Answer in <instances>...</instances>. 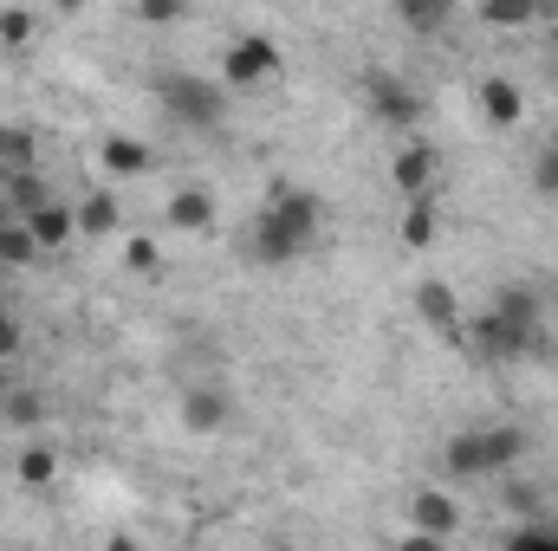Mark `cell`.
<instances>
[{"label":"cell","instance_id":"obj_1","mask_svg":"<svg viewBox=\"0 0 558 551\" xmlns=\"http://www.w3.org/2000/svg\"><path fill=\"white\" fill-rule=\"evenodd\" d=\"M318 228H325V201H318L312 188L279 182L274 201H267V215L254 221V260H267V267L299 260V254L318 241Z\"/></svg>","mask_w":558,"mask_h":551},{"label":"cell","instance_id":"obj_2","mask_svg":"<svg viewBox=\"0 0 558 551\" xmlns=\"http://www.w3.org/2000/svg\"><path fill=\"white\" fill-rule=\"evenodd\" d=\"M526 448H533V441H526V428H461V434L441 448V467H448L454 480H481V474L513 467Z\"/></svg>","mask_w":558,"mask_h":551},{"label":"cell","instance_id":"obj_3","mask_svg":"<svg viewBox=\"0 0 558 551\" xmlns=\"http://www.w3.org/2000/svg\"><path fill=\"white\" fill-rule=\"evenodd\" d=\"M156 98H162V111H169L175 124H189V131H215L221 111H228V85L195 78V72H169V78L156 85Z\"/></svg>","mask_w":558,"mask_h":551},{"label":"cell","instance_id":"obj_4","mask_svg":"<svg viewBox=\"0 0 558 551\" xmlns=\"http://www.w3.org/2000/svg\"><path fill=\"white\" fill-rule=\"evenodd\" d=\"M279 72H286V59H279V46L267 33L234 39L228 59H221V85H234V91H260V85H274Z\"/></svg>","mask_w":558,"mask_h":551},{"label":"cell","instance_id":"obj_5","mask_svg":"<svg viewBox=\"0 0 558 551\" xmlns=\"http://www.w3.org/2000/svg\"><path fill=\"white\" fill-rule=\"evenodd\" d=\"M461 338H468L487 364H513V357H533V351H539V344H533V338H526L507 311H494V305H487L474 325H461Z\"/></svg>","mask_w":558,"mask_h":551},{"label":"cell","instance_id":"obj_6","mask_svg":"<svg viewBox=\"0 0 558 551\" xmlns=\"http://www.w3.org/2000/svg\"><path fill=\"white\" fill-rule=\"evenodd\" d=\"M364 98H371L377 124H390V131H416L422 98L403 85V78H384V72H371V78H364Z\"/></svg>","mask_w":558,"mask_h":551},{"label":"cell","instance_id":"obj_7","mask_svg":"<svg viewBox=\"0 0 558 551\" xmlns=\"http://www.w3.org/2000/svg\"><path fill=\"white\" fill-rule=\"evenodd\" d=\"M416 318L428 325V331H441L448 344H461V305H454V285L422 279V285H416Z\"/></svg>","mask_w":558,"mask_h":551},{"label":"cell","instance_id":"obj_8","mask_svg":"<svg viewBox=\"0 0 558 551\" xmlns=\"http://www.w3.org/2000/svg\"><path fill=\"white\" fill-rule=\"evenodd\" d=\"M435 175H441V156H435V143H410L403 156H397V169H390V182L416 201V195H435Z\"/></svg>","mask_w":558,"mask_h":551},{"label":"cell","instance_id":"obj_9","mask_svg":"<svg viewBox=\"0 0 558 551\" xmlns=\"http://www.w3.org/2000/svg\"><path fill=\"white\" fill-rule=\"evenodd\" d=\"M26 228H33L39 254H59V247H72V241H78V215H72L65 201H39V208L26 215Z\"/></svg>","mask_w":558,"mask_h":551},{"label":"cell","instance_id":"obj_10","mask_svg":"<svg viewBox=\"0 0 558 551\" xmlns=\"http://www.w3.org/2000/svg\"><path fill=\"white\" fill-rule=\"evenodd\" d=\"M494 311H507V318H513L539 351H546V305H539V292H533V285H500ZM539 351H533V357H539Z\"/></svg>","mask_w":558,"mask_h":551},{"label":"cell","instance_id":"obj_11","mask_svg":"<svg viewBox=\"0 0 558 551\" xmlns=\"http://www.w3.org/2000/svg\"><path fill=\"white\" fill-rule=\"evenodd\" d=\"M162 215H169V228H175V234H202V228L215 221V195L189 182V188H175V195H169V208H162Z\"/></svg>","mask_w":558,"mask_h":551},{"label":"cell","instance_id":"obj_12","mask_svg":"<svg viewBox=\"0 0 558 551\" xmlns=\"http://www.w3.org/2000/svg\"><path fill=\"white\" fill-rule=\"evenodd\" d=\"M481 111H487V124L513 131V124L526 118V98H520V85H513V78H481Z\"/></svg>","mask_w":558,"mask_h":551},{"label":"cell","instance_id":"obj_13","mask_svg":"<svg viewBox=\"0 0 558 551\" xmlns=\"http://www.w3.org/2000/svg\"><path fill=\"white\" fill-rule=\"evenodd\" d=\"M0 195L13 201V215H33L39 201H52V188H46V175L26 162V169H0Z\"/></svg>","mask_w":558,"mask_h":551},{"label":"cell","instance_id":"obj_14","mask_svg":"<svg viewBox=\"0 0 558 551\" xmlns=\"http://www.w3.org/2000/svg\"><path fill=\"white\" fill-rule=\"evenodd\" d=\"M72 215H78V241H105V234H118V221H124V215H118V195H111V188L85 195V201H78Z\"/></svg>","mask_w":558,"mask_h":551},{"label":"cell","instance_id":"obj_15","mask_svg":"<svg viewBox=\"0 0 558 551\" xmlns=\"http://www.w3.org/2000/svg\"><path fill=\"white\" fill-rule=\"evenodd\" d=\"M228 390H189L182 396V421L195 428V434H215V428H228Z\"/></svg>","mask_w":558,"mask_h":551},{"label":"cell","instance_id":"obj_16","mask_svg":"<svg viewBox=\"0 0 558 551\" xmlns=\"http://www.w3.org/2000/svg\"><path fill=\"white\" fill-rule=\"evenodd\" d=\"M416 526L428 532V539H454V532H461V506H454L448 493L428 487V493H416Z\"/></svg>","mask_w":558,"mask_h":551},{"label":"cell","instance_id":"obj_17","mask_svg":"<svg viewBox=\"0 0 558 551\" xmlns=\"http://www.w3.org/2000/svg\"><path fill=\"white\" fill-rule=\"evenodd\" d=\"M39 260V241H33V228H26V215H13L7 228H0V267H33Z\"/></svg>","mask_w":558,"mask_h":551},{"label":"cell","instance_id":"obj_18","mask_svg":"<svg viewBox=\"0 0 558 551\" xmlns=\"http://www.w3.org/2000/svg\"><path fill=\"white\" fill-rule=\"evenodd\" d=\"M539 13H546V0H481L487 26H533Z\"/></svg>","mask_w":558,"mask_h":551},{"label":"cell","instance_id":"obj_19","mask_svg":"<svg viewBox=\"0 0 558 551\" xmlns=\"http://www.w3.org/2000/svg\"><path fill=\"white\" fill-rule=\"evenodd\" d=\"M98 156H105V169H111V175H143V169H149V149H143L137 137H111Z\"/></svg>","mask_w":558,"mask_h":551},{"label":"cell","instance_id":"obj_20","mask_svg":"<svg viewBox=\"0 0 558 551\" xmlns=\"http://www.w3.org/2000/svg\"><path fill=\"white\" fill-rule=\"evenodd\" d=\"M403 247H435V195H416L403 215Z\"/></svg>","mask_w":558,"mask_h":551},{"label":"cell","instance_id":"obj_21","mask_svg":"<svg viewBox=\"0 0 558 551\" xmlns=\"http://www.w3.org/2000/svg\"><path fill=\"white\" fill-rule=\"evenodd\" d=\"M397 13H403L416 33H441L448 13H454V0H397Z\"/></svg>","mask_w":558,"mask_h":551},{"label":"cell","instance_id":"obj_22","mask_svg":"<svg viewBox=\"0 0 558 551\" xmlns=\"http://www.w3.org/2000/svg\"><path fill=\"white\" fill-rule=\"evenodd\" d=\"M59 474V454L52 448H20V487H46Z\"/></svg>","mask_w":558,"mask_h":551},{"label":"cell","instance_id":"obj_23","mask_svg":"<svg viewBox=\"0 0 558 551\" xmlns=\"http://www.w3.org/2000/svg\"><path fill=\"white\" fill-rule=\"evenodd\" d=\"M26 162H33V131L0 124V169H26Z\"/></svg>","mask_w":558,"mask_h":551},{"label":"cell","instance_id":"obj_24","mask_svg":"<svg viewBox=\"0 0 558 551\" xmlns=\"http://www.w3.org/2000/svg\"><path fill=\"white\" fill-rule=\"evenodd\" d=\"M507 546H520V551H558V526H546V519H526V526H513V532H507Z\"/></svg>","mask_w":558,"mask_h":551},{"label":"cell","instance_id":"obj_25","mask_svg":"<svg viewBox=\"0 0 558 551\" xmlns=\"http://www.w3.org/2000/svg\"><path fill=\"white\" fill-rule=\"evenodd\" d=\"M0 415H7L13 428H26V421H39V396H33V390H0Z\"/></svg>","mask_w":558,"mask_h":551},{"label":"cell","instance_id":"obj_26","mask_svg":"<svg viewBox=\"0 0 558 551\" xmlns=\"http://www.w3.org/2000/svg\"><path fill=\"white\" fill-rule=\"evenodd\" d=\"M26 39H33V13H20V7H7V13H0V46H13V52H20Z\"/></svg>","mask_w":558,"mask_h":551},{"label":"cell","instance_id":"obj_27","mask_svg":"<svg viewBox=\"0 0 558 551\" xmlns=\"http://www.w3.org/2000/svg\"><path fill=\"white\" fill-rule=\"evenodd\" d=\"M124 260H131L137 273H156V260H162V254H156V241H149V234H131V241H124Z\"/></svg>","mask_w":558,"mask_h":551},{"label":"cell","instance_id":"obj_28","mask_svg":"<svg viewBox=\"0 0 558 551\" xmlns=\"http://www.w3.org/2000/svg\"><path fill=\"white\" fill-rule=\"evenodd\" d=\"M137 13L149 26H169V20H182L189 13V0H137Z\"/></svg>","mask_w":558,"mask_h":551},{"label":"cell","instance_id":"obj_29","mask_svg":"<svg viewBox=\"0 0 558 551\" xmlns=\"http://www.w3.org/2000/svg\"><path fill=\"white\" fill-rule=\"evenodd\" d=\"M7 357H20V318L13 311H0V364Z\"/></svg>","mask_w":558,"mask_h":551},{"label":"cell","instance_id":"obj_30","mask_svg":"<svg viewBox=\"0 0 558 551\" xmlns=\"http://www.w3.org/2000/svg\"><path fill=\"white\" fill-rule=\"evenodd\" d=\"M533 182H539L546 195H558V149L546 156V162H539V169H533Z\"/></svg>","mask_w":558,"mask_h":551},{"label":"cell","instance_id":"obj_31","mask_svg":"<svg viewBox=\"0 0 558 551\" xmlns=\"http://www.w3.org/2000/svg\"><path fill=\"white\" fill-rule=\"evenodd\" d=\"M507 500H513V506H520V513H539V506H546V500H539V487H513V493H507Z\"/></svg>","mask_w":558,"mask_h":551},{"label":"cell","instance_id":"obj_32","mask_svg":"<svg viewBox=\"0 0 558 551\" xmlns=\"http://www.w3.org/2000/svg\"><path fill=\"white\" fill-rule=\"evenodd\" d=\"M7 221H13V201H7V195H0V228H7Z\"/></svg>","mask_w":558,"mask_h":551},{"label":"cell","instance_id":"obj_33","mask_svg":"<svg viewBox=\"0 0 558 551\" xmlns=\"http://www.w3.org/2000/svg\"><path fill=\"white\" fill-rule=\"evenodd\" d=\"M52 7H65V13H78V7H85V0H52Z\"/></svg>","mask_w":558,"mask_h":551},{"label":"cell","instance_id":"obj_34","mask_svg":"<svg viewBox=\"0 0 558 551\" xmlns=\"http://www.w3.org/2000/svg\"><path fill=\"white\" fill-rule=\"evenodd\" d=\"M553 46H558V20H553Z\"/></svg>","mask_w":558,"mask_h":551}]
</instances>
